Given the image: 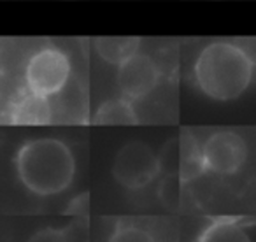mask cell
I'll return each mask as SVG.
<instances>
[{
  "label": "cell",
  "mask_w": 256,
  "mask_h": 242,
  "mask_svg": "<svg viewBox=\"0 0 256 242\" xmlns=\"http://www.w3.org/2000/svg\"><path fill=\"white\" fill-rule=\"evenodd\" d=\"M16 172L23 186L36 195H56L74 179V154L58 139L28 140L16 154Z\"/></svg>",
  "instance_id": "6da1fadb"
},
{
  "label": "cell",
  "mask_w": 256,
  "mask_h": 242,
  "mask_svg": "<svg viewBox=\"0 0 256 242\" xmlns=\"http://www.w3.org/2000/svg\"><path fill=\"white\" fill-rule=\"evenodd\" d=\"M202 148L207 170L220 176H232L238 172L248 158L246 140L230 130L214 132L207 137Z\"/></svg>",
  "instance_id": "5b68a950"
},
{
  "label": "cell",
  "mask_w": 256,
  "mask_h": 242,
  "mask_svg": "<svg viewBox=\"0 0 256 242\" xmlns=\"http://www.w3.org/2000/svg\"><path fill=\"white\" fill-rule=\"evenodd\" d=\"M51 102V110H53V121H62V116L64 114H70V121L72 123H78L76 120V114H81L82 112V95L78 92L76 86H70L68 90V84L65 86L62 92H58L56 95L50 96Z\"/></svg>",
  "instance_id": "8fae6325"
},
{
  "label": "cell",
  "mask_w": 256,
  "mask_h": 242,
  "mask_svg": "<svg viewBox=\"0 0 256 242\" xmlns=\"http://www.w3.org/2000/svg\"><path fill=\"white\" fill-rule=\"evenodd\" d=\"M70 62L56 48H44L30 56L25 67V84L44 96H53L68 84Z\"/></svg>",
  "instance_id": "3957f363"
},
{
  "label": "cell",
  "mask_w": 256,
  "mask_h": 242,
  "mask_svg": "<svg viewBox=\"0 0 256 242\" xmlns=\"http://www.w3.org/2000/svg\"><path fill=\"white\" fill-rule=\"evenodd\" d=\"M198 242H251L249 235L244 232L240 224L228 220H220L216 223L209 224Z\"/></svg>",
  "instance_id": "7c38bea8"
},
{
  "label": "cell",
  "mask_w": 256,
  "mask_h": 242,
  "mask_svg": "<svg viewBox=\"0 0 256 242\" xmlns=\"http://www.w3.org/2000/svg\"><path fill=\"white\" fill-rule=\"evenodd\" d=\"M107 242H156L148 230L134 224H120Z\"/></svg>",
  "instance_id": "5bb4252c"
},
{
  "label": "cell",
  "mask_w": 256,
  "mask_h": 242,
  "mask_svg": "<svg viewBox=\"0 0 256 242\" xmlns=\"http://www.w3.org/2000/svg\"><path fill=\"white\" fill-rule=\"evenodd\" d=\"M160 68L151 56L136 53L118 67V86L124 98L137 100L150 95L158 84Z\"/></svg>",
  "instance_id": "8992f818"
},
{
  "label": "cell",
  "mask_w": 256,
  "mask_h": 242,
  "mask_svg": "<svg viewBox=\"0 0 256 242\" xmlns=\"http://www.w3.org/2000/svg\"><path fill=\"white\" fill-rule=\"evenodd\" d=\"M181 176L179 174H168L160 184V200L167 207H178L181 202Z\"/></svg>",
  "instance_id": "9a60e30c"
},
{
  "label": "cell",
  "mask_w": 256,
  "mask_h": 242,
  "mask_svg": "<svg viewBox=\"0 0 256 242\" xmlns=\"http://www.w3.org/2000/svg\"><path fill=\"white\" fill-rule=\"evenodd\" d=\"M140 40L137 37H98L95 50L106 62L120 67L124 60L137 53Z\"/></svg>",
  "instance_id": "9c48e42d"
},
{
  "label": "cell",
  "mask_w": 256,
  "mask_h": 242,
  "mask_svg": "<svg viewBox=\"0 0 256 242\" xmlns=\"http://www.w3.org/2000/svg\"><path fill=\"white\" fill-rule=\"evenodd\" d=\"M160 158L148 144L132 140L118 151L112 164V176L123 188L140 190L160 172Z\"/></svg>",
  "instance_id": "277c9868"
},
{
  "label": "cell",
  "mask_w": 256,
  "mask_h": 242,
  "mask_svg": "<svg viewBox=\"0 0 256 242\" xmlns=\"http://www.w3.org/2000/svg\"><path fill=\"white\" fill-rule=\"evenodd\" d=\"M92 123L95 125H137L139 118L128 98H110L96 109Z\"/></svg>",
  "instance_id": "ba28073f"
},
{
  "label": "cell",
  "mask_w": 256,
  "mask_h": 242,
  "mask_svg": "<svg viewBox=\"0 0 256 242\" xmlns=\"http://www.w3.org/2000/svg\"><path fill=\"white\" fill-rule=\"evenodd\" d=\"M8 121L12 125H48L53 123L50 96L39 95L32 90H23L14 96L8 110Z\"/></svg>",
  "instance_id": "52a82bcc"
},
{
  "label": "cell",
  "mask_w": 256,
  "mask_h": 242,
  "mask_svg": "<svg viewBox=\"0 0 256 242\" xmlns=\"http://www.w3.org/2000/svg\"><path fill=\"white\" fill-rule=\"evenodd\" d=\"M196 84L214 100L238 98L252 79V60L232 42H210L200 51L193 67Z\"/></svg>",
  "instance_id": "7a4b0ae2"
},
{
  "label": "cell",
  "mask_w": 256,
  "mask_h": 242,
  "mask_svg": "<svg viewBox=\"0 0 256 242\" xmlns=\"http://www.w3.org/2000/svg\"><path fill=\"white\" fill-rule=\"evenodd\" d=\"M204 170H207L206 160H204V148L193 140L188 134L181 137V168L179 176L182 181H190L193 178H198Z\"/></svg>",
  "instance_id": "30bf717a"
},
{
  "label": "cell",
  "mask_w": 256,
  "mask_h": 242,
  "mask_svg": "<svg viewBox=\"0 0 256 242\" xmlns=\"http://www.w3.org/2000/svg\"><path fill=\"white\" fill-rule=\"evenodd\" d=\"M196 242H198V240H196Z\"/></svg>",
  "instance_id": "e0dca14e"
},
{
  "label": "cell",
  "mask_w": 256,
  "mask_h": 242,
  "mask_svg": "<svg viewBox=\"0 0 256 242\" xmlns=\"http://www.w3.org/2000/svg\"><path fill=\"white\" fill-rule=\"evenodd\" d=\"M26 242H68L65 230H58V228H44L34 234Z\"/></svg>",
  "instance_id": "2e32d148"
},
{
  "label": "cell",
  "mask_w": 256,
  "mask_h": 242,
  "mask_svg": "<svg viewBox=\"0 0 256 242\" xmlns=\"http://www.w3.org/2000/svg\"><path fill=\"white\" fill-rule=\"evenodd\" d=\"M160 158V168L168 174H179L181 168V139H172L164 146Z\"/></svg>",
  "instance_id": "4fadbf2b"
}]
</instances>
